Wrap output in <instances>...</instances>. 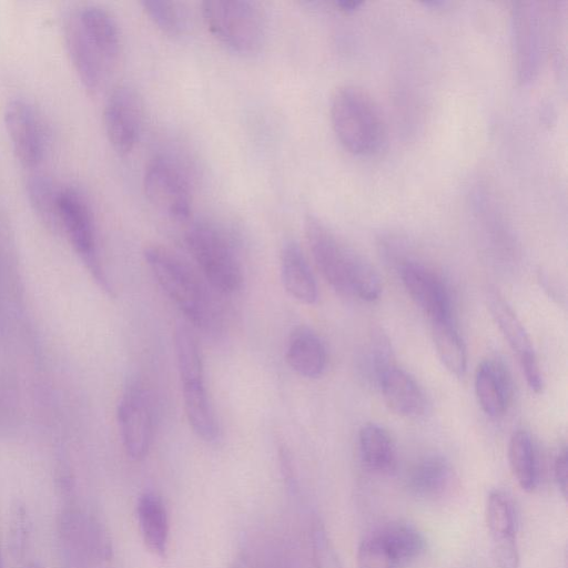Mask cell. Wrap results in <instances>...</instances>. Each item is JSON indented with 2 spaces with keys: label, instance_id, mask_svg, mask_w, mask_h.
I'll return each mask as SVG.
<instances>
[{
  "label": "cell",
  "instance_id": "7",
  "mask_svg": "<svg viewBox=\"0 0 568 568\" xmlns=\"http://www.w3.org/2000/svg\"><path fill=\"white\" fill-rule=\"evenodd\" d=\"M60 233L70 241L97 283L112 295V286L102 268L93 213L84 194L73 185H62L60 192Z\"/></svg>",
  "mask_w": 568,
  "mask_h": 568
},
{
  "label": "cell",
  "instance_id": "32",
  "mask_svg": "<svg viewBox=\"0 0 568 568\" xmlns=\"http://www.w3.org/2000/svg\"><path fill=\"white\" fill-rule=\"evenodd\" d=\"M314 568H343L338 554L320 519H314L310 531Z\"/></svg>",
  "mask_w": 568,
  "mask_h": 568
},
{
  "label": "cell",
  "instance_id": "36",
  "mask_svg": "<svg viewBox=\"0 0 568 568\" xmlns=\"http://www.w3.org/2000/svg\"><path fill=\"white\" fill-rule=\"evenodd\" d=\"M335 4L341 10L354 11L355 9H357L362 4V2L361 1H346V0H343V1H336Z\"/></svg>",
  "mask_w": 568,
  "mask_h": 568
},
{
  "label": "cell",
  "instance_id": "38",
  "mask_svg": "<svg viewBox=\"0 0 568 568\" xmlns=\"http://www.w3.org/2000/svg\"><path fill=\"white\" fill-rule=\"evenodd\" d=\"M0 568H4L1 542H0Z\"/></svg>",
  "mask_w": 568,
  "mask_h": 568
},
{
  "label": "cell",
  "instance_id": "12",
  "mask_svg": "<svg viewBox=\"0 0 568 568\" xmlns=\"http://www.w3.org/2000/svg\"><path fill=\"white\" fill-rule=\"evenodd\" d=\"M3 119L20 163L27 168L39 165L48 146L47 131L39 110L29 100L14 98L8 101Z\"/></svg>",
  "mask_w": 568,
  "mask_h": 568
},
{
  "label": "cell",
  "instance_id": "25",
  "mask_svg": "<svg viewBox=\"0 0 568 568\" xmlns=\"http://www.w3.org/2000/svg\"><path fill=\"white\" fill-rule=\"evenodd\" d=\"M362 462L372 471L388 473L396 462L395 446L389 433L379 425L365 424L358 433Z\"/></svg>",
  "mask_w": 568,
  "mask_h": 568
},
{
  "label": "cell",
  "instance_id": "11",
  "mask_svg": "<svg viewBox=\"0 0 568 568\" xmlns=\"http://www.w3.org/2000/svg\"><path fill=\"white\" fill-rule=\"evenodd\" d=\"M143 118V99L134 87L119 84L110 92L103 108V124L110 144L119 154L134 149Z\"/></svg>",
  "mask_w": 568,
  "mask_h": 568
},
{
  "label": "cell",
  "instance_id": "4",
  "mask_svg": "<svg viewBox=\"0 0 568 568\" xmlns=\"http://www.w3.org/2000/svg\"><path fill=\"white\" fill-rule=\"evenodd\" d=\"M304 232L312 257L326 282L337 293L354 296L357 278L369 262L343 243L315 215L306 216Z\"/></svg>",
  "mask_w": 568,
  "mask_h": 568
},
{
  "label": "cell",
  "instance_id": "17",
  "mask_svg": "<svg viewBox=\"0 0 568 568\" xmlns=\"http://www.w3.org/2000/svg\"><path fill=\"white\" fill-rule=\"evenodd\" d=\"M400 276L410 298L432 322L452 318L449 294L433 271L416 261L407 260L400 266Z\"/></svg>",
  "mask_w": 568,
  "mask_h": 568
},
{
  "label": "cell",
  "instance_id": "34",
  "mask_svg": "<svg viewBox=\"0 0 568 568\" xmlns=\"http://www.w3.org/2000/svg\"><path fill=\"white\" fill-rule=\"evenodd\" d=\"M567 470H568V457L567 449L564 447L556 456L554 464V476L557 487L564 498H567Z\"/></svg>",
  "mask_w": 568,
  "mask_h": 568
},
{
  "label": "cell",
  "instance_id": "18",
  "mask_svg": "<svg viewBox=\"0 0 568 568\" xmlns=\"http://www.w3.org/2000/svg\"><path fill=\"white\" fill-rule=\"evenodd\" d=\"M377 381L386 405L395 414L412 419L425 415L427 409L425 394L407 372L389 365Z\"/></svg>",
  "mask_w": 568,
  "mask_h": 568
},
{
  "label": "cell",
  "instance_id": "8",
  "mask_svg": "<svg viewBox=\"0 0 568 568\" xmlns=\"http://www.w3.org/2000/svg\"><path fill=\"white\" fill-rule=\"evenodd\" d=\"M63 550L74 565H97L112 558V541L104 525L92 514L67 507L59 518Z\"/></svg>",
  "mask_w": 568,
  "mask_h": 568
},
{
  "label": "cell",
  "instance_id": "9",
  "mask_svg": "<svg viewBox=\"0 0 568 568\" xmlns=\"http://www.w3.org/2000/svg\"><path fill=\"white\" fill-rule=\"evenodd\" d=\"M143 189L149 202L175 221H185L192 211V193L181 168L165 155L152 158L143 173Z\"/></svg>",
  "mask_w": 568,
  "mask_h": 568
},
{
  "label": "cell",
  "instance_id": "6",
  "mask_svg": "<svg viewBox=\"0 0 568 568\" xmlns=\"http://www.w3.org/2000/svg\"><path fill=\"white\" fill-rule=\"evenodd\" d=\"M549 10L540 2L517 1L510 12L513 61L521 84L539 74L548 47Z\"/></svg>",
  "mask_w": 568,
  "mask_h": 568
},
{
  "label": "cell",
  "instance_id": "16",
  "mask_svg": "<svg viewBox=\"0 0 568 568\" xmlns=\"http://www.w3.org/2000/svg\"><path fill=\"white\" fill-rule=\"evenodd\" d=\"M489 308L509 346L516 353L529 388L539 394L544 379L531 341L514 311L498 294L488 297Z\"/></svg>",
  "mask_w": 568,
  "mask_h": 568
},
{
  "label": "cell",
  "instance_id": "20",
  "mask_svg": "<svg viewBox=\"0 0 568 568\" xmlns=\"http://www.w3.org/2000/svg\"><path fill=\"white\" fill-rule=\"evenodd\" d=\"M286 361L305 378L322 376L327 365V352L321 337L307 326H296L286 345Z\"/></svg>",
  "mask_w": 568,
  "mask_h": 568
},
{
  "label": "cell",
  "instance_id": "19",
  "mask_svg": "<svg viewBox=\"0 0 568 568\" xmlns=\"http://www.w3.org/2000/svg\"><path fill=\"white\" fill-rule=\"evenodd\" d=\"M475 392L487 416L504 415L511 396V381L504 364L495 359L481 361L475 373Z\"/></svg>",
  "mask_w": 568,
  "mask_h": 568
},
{
  "label": "cell",
  "instance_id": "23",
  "mask_svg": "<svg viewBox=\"0 0 568 568\" xmlns=\"http://www.w3.org/2000/svg\"><path fill=\"white\" fill-rule=\"evenodd\" d=\"M75 12L87 34L115 63L120 52L121 38L113 14L101 6L89 3L77 7Z\"/></svg>",
  "mask_w": 568,
  "mask_h": 568
},
{
  "label": "cell",
  "instance_id": "3",
  "mask_svg": "<svg viewBox=\"0 0 568 568\" xmlns=\"http://www.w3.org/2000/svg\"><path fill=\"white\" fill-rule=\"evenodd\" d=\"M203 20L212 36L241 55H253L264 44L266 21L261 7L247 0H206Z\"/></svg>",
  "mask_w": 568,
  "mask_h": 568
},
{
  "label": "cell",
  "instance_id": "27",
  "mask_svg": "<svg viewBox=\"0 0 568 568\" xmlns=\"http://www.w3.org/2000/svg\"><path fill=\"white\" fill-rule=\"evenodd\" d=\"M508 462L514 478L525 491H532L538 483V466L534 442L528 432L513 433L508 444Z\"/></svg>",
  "mask_w": 568,
  "mask_h": 568
},
{
  "label": "cell",
  "instance_id": "39",
  "mask_svg": "<svg viewBox=\"0 0 568 568\" xmlns=\"http://www.w3.org/2000/svg\"><path fill=\"white\" fill-rule=\"evenodd\" d=\"M26 568H41V567L34 562H31V564L27 565Z\"/></svg>",
  "mask_w": 568,
  "mask_h": 568
},
{
  "label": "cell",
  "instance_id": "37",
  "mask_svg": "<svg viewBox=\"0 0 568 568\" xmlns=\"http://www.w3.org/2000/svg\"><path fill=\"white\" fill-rule=\"evenodd\" d=\"M9 245L8 229L3 217L0 214V246Z\"/></svg>",
  "mask_w": 568,
  "mask_h": 568
},
{
  "label": "cell",
  "instance_id": "15",
  "mask_svg": "<svg viewBox=\"0 0 568 568\" xmlns=\"http://www.w3.org/2000/svg\"><path fill=\"white\" fill-rule=\"evenodd\" d=\"M485 517L497 567L519 568L516 516L510 499L500 490H491L487 497Z\"/></svg>",
  "mask_w": 568,
  "mask_h": 568
},
{
  "label": "cell",
  "instance_id": "28",
  "mask_svg": "<svg viewBox=\"0 0 568 568\" xmlns=\"http://www.w3.org/2000/svg\"><path fill=\"white\" fill-rule=\"evenodd\" d=\"M432 332L443 365L450 374L463 377L467 368L466 348L452 318L433 321Z\"/></svg>",
  "mask_w": 568,
  "mask_h": 568
},
{
  "label": "cell",
  "instance_id": "24",
  "mask_svg": "<svg viewBox=\"0 0 568 568\" xmlns=\"http://www.w3.org/2000/svg\"><path fill=\"white\" fill-rule=\"evenodd\" d=\"M61 186L43 173H32L26 181L27 196L33 212L54 233H60Z\"/></svg>",
  "mask_w": 568,
  "mask_h": 568
},
{
  "label": "cell",
  "instance_id": "22",
  "mask_svg": "<svg viewBox=\"0 0 568 568\" xmlns=\"http://www.w3.org/2000/svg\"><path fill=\"white\" fill-rule=\"evenodd\" d=\"M136 518L145 546L159 556L164 555L170 534L166 507L154 491L143 493L136 503Z\"/></svg>",
  "mask_w": 568,
  "mask_h": 568
},
{
  "label": "cell",
  "instance_id": "29",
  "mask_svg": "<svg viewBox=\"0 0 568 568\" xmlns=\"http://www.w3.org/2000/svg\"><path fill=\"white\" fill-rule=\"evenodd\" d=\"M400 566L419 557L426 548L423 534L407 523H392L378 530Z\"/></svg>",
  "mask_w": 568,
  "mask_h": 568
},
{
  "label": "cell",
  "instance_id": "35",
  "mask_svg": "<svg viewBox=\"0 0 568 568\" xmlns=\"http://www.w3.org/2000/svg\"><path fill=\"white\" fill-rule=\"evenodd\" d=\"M229 568H257L247 555L240 554L231 562Z\"/></svg>",
  "mask_w": 568,
  "mask_h": 568
},
{
  "label": "cell",
  "instance_id": "10",
  "mask_svg": "<svg viewBox=\"0 0 568 568\" xmlns=\"http://www.w3.org/2000/svg\"><path fill=\"white\" fill-rule=\"evenodd\" d=\"M123 448L133 460L149 453L154 432V409L150 390L139 379L130 381L121 395L116 410Z\"/></svg>",
  "mask_w": 568,
  "mask_h": 568
},
{
  "label": "cell",
  "instance_id": "2",
  "mask_svg": "<svg viewBox=\"0 0 568 568\" xmlns=\"http://www.w3.org/2000/svg\"><path fill=\"white\" fill-rule=\"evenodd\" d=\"M144 260L158 284L193 325L206 332L220 329L214 302L187 264L160 245L148 246Z\"/></svg>",
  "mask_w": 568,
  "mask_h": 568
},
{
  "label": "cell",
  "instance_id": "14",
  "mask_svg": "<svg viewBox=\"0 0 568 568\" xmlns=\"http://www.w3.org/2000/svg\"><path fill=\"white\" fill-rule=\"evenodd\" d=\"M62 32L68 54L79 79L89 91L99 90L108 79L114 62L87 34L74 7L63 14Z\"/></svg>",
  "mask_w": 568,
  "mask_h": 568
},
{
  "label": "cell",
  "instance_id": "31",
  "mask_svg": "<svg viewBox=\"0 0 568 568\" xmlns=\"http://www.w3.org/2000/svg\"><path fill=\"white\" fill-rule=\"evenodd\" d=\"M357 568H399L400 565L377 531L368 535L358 546Z\"/></svg>",
  "mask_w": 568,
  "mask_h": 568
},
{
  "label": "cell",
  "instance_id": "21",
  "mask_svg": "<svg viewBox=\"0 0 568 568\" xmlns=\"http://www.w3.org/2000/svg\"><path fill=\"white\" fill-rule=\"evenodd\" d=\"M281 277L287 293L304 304H315L318 298L317 284L301 246L287 241L281 251Z\"/></svg>",
  "mask_w": 568,
  "mask_h": 568
},
{
  "label": "cell",
  "instance_id": "13",
  "mask_svg": "<svg viewBox=\"0 0 568 568\" xmlns=\"http://www.w3.org/2000/svg\"><path fill=\"white\" fill-rule=\"evenodd\" d=\"M176 363L187 422L201 439L213 443L220 436V427L205 386L203 359L189 355Z\"/></svg>",
  "mask_w": 568,
  "mask_h": 568
},
{
  "label": "cell",
  "instance_id": "1",
  "mask_svg": "<svg viewBox=\"0 0 568 568\" xmlns=\"http://www.w3.org/2000/svg\"><path fill=\"white\" fill-rule=\"evenodd\" d=\"M333 131L349 153L371 156L386 143V124L371 94L353 84L337 88L329 103Z\"/></svg>",
  "mask_w": 568,
  "mask_h": 568
},
{
  "label": "cell",
  "instance_id": "30",
  "mask_svg": "<svg viewBox=\"0 0 568 568\" xmlns=\"http://www.w3.org/2000/svg\"><path fill=\"white\" fill-rule=\"evenodd\" d=\"M150 20L169 36L183 34L189 26V13L185 6L178 1L144 0L141 2Z\"/></svg>",
  "mask_w": 568,
  "mask_h": 568
},
{
  "label": "cell",
  "instance_id": "33",
  "mask_svg": "<svg viewBox=\"0 0 568 568\" xmlns=\"http://www.w3.org/2000/svg\"><path fill=\"white\" fill-rule=\"evenodd\" d=\"M11 524L10 532L12 551L17 556H20L23 551L27 536V517L22 506L19 505L14 510Z\"/></svg>",
  "mask_w": 568,
  "mask_h": 568
},
{
  "label": "cell",
  "instance_id": "26",
  "mask_svg": "<svg viewBox=\"0 0 568 568\" xmlns=\"http://www.w3.org/2000/svg\"><path fill=\"white\" fill-rule=\"evenodd\" d=\"M450 478V466L440 455H428L419 459L409 470L407 488L419 498L436 497L445 489Z\"/></svg>",
  "mask_w": 568,
  "mask_h": 568
},
{
  "label": "cell",
  "instance_id": "5",
  "mask_svg": "<svg viewBox=\"0 0 568 568\" xmlns=\"http://www.w3.org/2000/svg\"><path fill=\"white\" fill-rule=\"evenodd\" d=\"M185 242L201 272L215 290L230 294L241 288L242 267L221 229L207 221L195 222L189 226Z\"/></svg>",
  "mask_w": 568,
  "mask_h": 568
}]
</instances>
